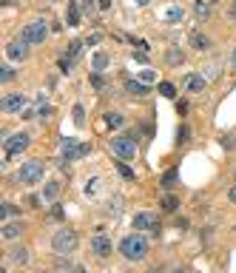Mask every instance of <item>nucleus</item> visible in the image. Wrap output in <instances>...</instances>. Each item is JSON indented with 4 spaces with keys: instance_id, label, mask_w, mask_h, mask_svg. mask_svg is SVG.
I'll return each mask as SVG.
<instances>
[{
    "instance_id": "f257e3e1",
    "label": "nucleus",
    "mask_w": 236,
    "mask_h": 273,
    "mask_svg": "<svg viewBox=\"0 0 236 273\" xmlns=\"http://www.w3.org/2000/svg\"><path fill=\"white\" fill-rule=\"evenodd\" d=\"M120 253L122 259H128V262H140V259L148 256V239L143 233H131L120 242Z\"/></svg>"
},
{
    "instance_id": "f03ea898",
    "label": "nucleus",
    "mask_w": 236,
    "mask_h": 273,
    "mask_svg": "<svg viewBox=\"0 0 236 273\" xmlns=\"http://www.w3.org/2000/svg\"><path fill=\"white\" fill-rule=\"evenodd\" d=\"M77 233H74L72 228H60L54 236H51V251L60 253V256H69V253L77 251Z\"/></svg>"
},
{
    "instance_id": "7ed1b4c3",
    "label": "nucleus",
    "mask_w": 236,
    "mask_h": 273,
    "mask_svg": "<svg viewBox=\"0 0 236 273\" xmlns=\"http://www.w3.org/2000/svg\"><path fill=\"white\" fill-rule=\"evenodd\" d=\"M43 162L40 159H29V162H23V168L17 171V182H23V185H37V182L43 180Z\"/></svg>"
},
{
    "instance_id": "20e7f679",
    "label": "nucleus",
    "mask_w": 236,
    "mask_h": 273,
    "mask_svg": "<svg viewBox=\"0 0 236 273\" xmlns=\"http://www.w3.org/2000/svg\"><path fill=\"white\" fill-rule=\"evenodd\" d=\"M46 37H49V23H46V20H35V23H29V26L20 31V40H23L26 46L43 43Z\"/></svg>"
},
{
    "instance_id": "39448f33",
    "label": "nucleus",
    "mask_w": 236,
    "mask_h": 273,
    "mask_svg": "<svg viewBox=\"0 0 236 273\" xmlns=\"http://www.w3.org/2000/svg\"><path fill=\"white\" fill-rule=\"evenodd\" d=\"M111 151H114V157H120L122 162L134 159V157H137V143H134V136H111Z\"/></svg>"
},
{
    "instance_id": "423d86ee",
    "label": "nucleus",
    "mask_w": 236,
    "mask_h": 273,
    "mask_svg": "<svg viewBox=\"0 0 236 273\" xmlns=\"http://www.w3.org/2000/svg\"><path fill=\"white\" fill-rule=\"evenodd\" d=\"M86 154H91V145L88 143H74L72 136H65L63 140V159L74 162V159H83Z\"/></svg>"
},
{
    "instance_id": "0eeeda50",
    "label": "nucleus",
    "mask_w": 236,
    "mask_h": 273,
    "mask_svg": "<svg viewBox=\"0 0 236 273\" xmlns=\"http://www.w3.org/2000/svg\"><path fill=\"white\" fill-rule=\"evenodd\" d=\"M31 143V136L26 134V131H17V134H9L6 136V157H15V154L26 151Z\"/></svg>"
},
{
    "instance_id": "6e6552de",
    "label": "nucleus",
    "mask_w": 236,
    "mask_h": 273,
    "mask_svg": "<svg viewBox=\"0 0 236 273\" xmlns=\"http://www.w3.org/2000/svg\"><path fill=\"white\" fill-rule=\"evenodd\" d=\"M26 94H6L3 100H0V108L6 111V114H20L23 108H26Z\"/></svg>"
},
{
    "instance_id": "1a4fd4ad",
    "label": "nucleus",
    "mask_w": 236,
    "mask_h": 273,
    "mask_svg": "<svg viewBox=\"0 0 236 273\" xmlns=\"http://www.w3.org/2000/svg\"><path fill=\"white\" fill-rule=\"evenodd\" d=\"M111 251H114V245H111V239H108V236H103V233H100V236L91 239V253L97 259H108V256H111Z\"/></svg>"
},
{
    "instance_id": "9d476101",
    "label": "nucleus",
    "mask_w": 236,
    "mask_h": 273,
    "mask_svg": "<svg viewBox=\"0 0 236 273\" xmlns=\"http://www.w3.org/2000/svg\"><path fill=\"white\" fill-rule=\"evenodd\" d=\"M134 228L137 230H159V219L154 214H137L134 216Z\"/></svg>"
},
{
    "instance_id": "9b49d317",
    "label": "nucleus",
    "mask_w": 236,
    "mask_h": 273,
    "mask_svg": "<svg viewBox=\"0 0 236 273\" xmlns=\"http://www.w3.org/2000/svg\"><path fill=\"white\" fill-rule=\"evenodd\" d=\"M182 88L191 94L205 91V77H202V74H185V77H182Z\"/></svg>"
},
{
    "instance_id": "f8f14e48",
    "label": "nucleus",
    "mask_w": 236,
    "mask_h": 273,
    "mask_svg": "<svg viewBox=\"0 0 236 273\" xmlns=\"http://www.w3.org/2000/svg\"><path fill=\"white\" fill-rule=\"evenodd\" d=\"M6 54L12 60H26V57H29V46L23 43V40H15V43L6 46Z\"/></svg>"
},
{
    "instance_id": "ddd939ff",
    "label": "nucleus",
    "mask_w": 236,
    "mask_h": 273,
    "mask_svg": "<svg viewBox=\"0 0 236 273\" xmlns=\"http://www.w3.org/2000/svg\"><path fill=\"white\" fill-rule=\"evenodd\" d=\"M23 230H26V222H3L0 233H3V239H17Z\"/></svg>"
},
{
    "instance_id": "4468645a",
    "label": "nucleus",
    "mask_w": 236,
    "mask_h": 273,
    "mask_svg": "<svg viewBox=\"0 0 236 273\" xmlns=\"http://www.w3.org/2000/svg\"><path fill=\"white\" fill-rule=\"evenodd\" d=\"M193 15H196V20H208V17H211V3H208V0H196V3H193Z\"/></svg>"
},
{
    "instance_id": "2eb2a0df",
    "label": "nucleus",
    "mask_w": 236,
    "mask_h": 273,
    "mask_svg": "<svg viewBox=\"0 0 236 273\" xmlns=\"http://www.w3.org/2000/svg\"><path fill=\"white\" fill-rule=\"evenodd\" d=\"M191 46L196 51H205V49H211V37H205L202 31H193V35H191Z\"/></svg>"
},
{
    "instance_id": "dca6fc26",
    "label": "nucleus",
    "mask_w": 236,
    "mask_h": 273,
    "mask_svg": "<svg viewBox=\"0 0 236 273\" xmlns=\"http://www.w3.org/2000/svg\"><path fill=\"white\" fill-rule=\"evenodd\" d=\"M57 196H60V182H54V180L46 182V188H43V199H46V202H54Z\"/></svg>"
},
{
    "instance_id": "f3484780",
    "label": "nucleus",
    "mask_w": 236,
    "mask_h": 273,
    "mask_svg": "<svg viewBox=\"0 0 236 273\" xmlns=\"http://www.w3.org/2000/svg\"><path fill=\"white\" fill-rule=\"evenodd\" d=\"M125 88H128L134 97H145V94H148V86H145V83H140V80H128V83H125Z\"/></svg>"
},
{
    "instance_id": "a211bd4d",
    "label": "nucleus",
    "mask_w": 236,
    "mask_h": 273,
    "mask_svg": "<svg viewBox=\"0 0 236 273\" xmlns=\"http://www.w3.org/2000/svg\"><path fill=\"white\" fill-rule=\"evenodd\" d=\"M106 65H108V54L106 51H97V54L91 57V69L94 72H106Z\"/></svg>"
},
{
    "instance_id": "6ab92c4d",
    "label": "nucleus",
    "mask_w": 236,
    "mask_h": 273,
    "mask_svg": "<svg viewBox=\"0 0 236 273\" xmlns=\"http://www.w3.org/2000/svg\"><path fill=\"white\" fill-rule=\"evenodd\" d=\"M83 46H86L83 40H72V43H69V51H65V57H69V60L74 63V60H77L80 54H83Z\"/></svg>"
},
{
    "instance_id": "aec40b11",
    "label": "nucleus",
    "mask_w": 236,
    "mask_h": 273,
    "mask_svg": "<svg viewBox=\"0 0 236 273\" xmlns=\"http://www.w3.org/2000/svg\"><path fill=\"white\" fill-rule=\"evenodd\" d=\"M65 23H69V26H80V6H77V3H69V12H65Z\"/></svg>"
},
{
    "instance_id": "412c9836",
    "label": "nucleus",
    "mask_w": 236,
    "mask_h": 273,
    "mask_svg": "<svg viewBox=\"0 0 236 273\" xmlns=\"http://www.w3.org/2000/svg\"><path fill=\"white\" fill-rule=\"evenodd\" d=\"M9 259H12L15 265H26V262H29V251H26V248H15Z\"/></svg>"
},
{
    "instance_id": "4be33fe9",
    "label": "nucleus",
    "mask_w": 236,
    "mask_h": 273,
    "mask_svg": "<svg viewBox=\"0 0 236 273\" xmlns=\"http://www.w3.org/2000/svg\"><path fill=\"white\" fill-rule=\"evenodd\" d=\"M182 17H185V12H182L179 6H174V9H168V12H165V23H171V26H174V23H179Z\"/></svg>"
},
{
    "instance_id": "5701e85b",
    "label": "nucleus",
    "mask_w": 236,
    "mask_h": 273,
    "mask_svg": "<svg viewBox=\"0 0 236 273\" xmlns=\"http://www.w3.org/2000/svg\"><path fill=\"white\" fill-rule=\"evenodd\" d=\"M159 205H162V211L174 214V211L179 208V199H177V196H162V202H159Z\"/></svg>"
},
{
    "instance_id": "b1692460",
    "label": "nucleus",
    "mask_w": 236,
    "mask_h": 273,
    "mask_svg": "<svg viewBox=\"0 0 236 273\" xmlns=\"http://www.w3.org/2000/svg\"><path fill=\"white\" fill-rule=\"evenodd\" d=\"M106 125H108V128H120V125H122V114L108 111V114H106Z\"/></svg>"
},
{
    "instance_id": "393cba45",
    "label": "nucleus",
    "mask_w": 236,
    "mask_h": 273,
    "mask_svg": "<svg viewBox=\"0 0 236 273\" xmlns=\"http://www.w3.org/2000/svg\"><path fill=\"white\" fill-rule=\"evenodd\" d=\"M74 125H77V128H83V125H86V111H83V106H74Z\"/></svg>"
},
{
    "instance_id": "a878e982",
    "label": "nucleus",
    "mask_w": 236,
    "mask_h": 273,
    "mask_svg": "<svg viewBox=\"0 0 236 273\" xmlns=\"http://www.w3.org/2000/svg\"><path fill=\"white\" fill-rule=\"evenodd\" d=\"M159 94L168 97V100H174V97H177V88H174V83H159Z\"/></svg>"
},
{
    "instance_id": "bb28decb",
    "label": "nucleus",
    "mask_w": 236,
    "mask_h": 273,
    "mask_svg": "<svg viewBox=\"0 0 236 273\" xmlns=\"http://www.w3.org/2000/svg\"><path fill=\"white\" fill-rule=\"evenodd\" d=\"M12 80H15V69H12V65H3V72H0V83L6 86V83H12Z\"/></svg>"
},
{
    "instance_id": "cd10ccee",
    "label": "nucleus",
    "mask_w": 236,
    "mask_h": 273,
    "mask_svg": "<svg viewBox=\"0 0 236 273\" xmlns=\"http://www.w3.org/2000/svg\"><path fill=\"white\" fill-rule=\"evenodd\" d=\"M174 185H177V171L171 168V171L162 177V188H174Z\"/></svg>"
},
{
    "instance_id": "c85d7f7f",
    "label": "nucleus",
    "mask_w": 236,
    "mask_h": 273,
    "mask_svg": "<svg viewBox=\"0 0 236 273\" xmlns=\"http://www.w3.org/2000/svg\"><path fill=\"white\" fill-rule=\"evenodd\" d=\"M15 205H12V202H3V211H0V219H3V222H9V216L15 214Z\"/></svg>"
},
{
    "instance_id": "c756f323",
    "label": "nucleus",
    "mask_w": 236,
    "mask_h": 273,
    "mask_svg": "<svg viewBox=\"0 0 236 273\" xmlns=\"http://www.w3.org/2000/svg\"><path fill=\"white\" fill-rule=\"evenodd\" d=\"M117 171H120L122 177H125V180H134V171H131V168L125 165V162H122V159H117Z\"/></svg>"
},
{
    "instance_id": "7c9ffc66",
    "label": "nucleus",
    "mask_w": 236,
    "mask_h": 273,
    "mask_svg": "<svg viewBox=\"0 0 236 273\" xmlns=\"http://www.w3.org/2000/svg\"><path fill=\"white\" fill-rule=\"evenodd\" d=\"M51 114H54V106H49V103H43V106L37 108V117H43V120H49Z\"/></svg>"
},
{
    "instance_id": "2f4dec72",
    "label": "nucleus",
    "mask_w": 236,
    "mask_h": 273,
    "mask_svg": "<svg viewBox=\"0 0 236 273\" xmlns=\"http://www.w3.org/2000/svg\"><path fill=\"white\" fill-rule=\"evenodd\" d=\"M91 86H94V88H106V80H103L100 72H94V74H91Z\"/></svg>"
},
{
    "instance_id": "473e14b6",
    "label": "nucleus",
    "mask_w": 236,
    "mask_h": 273,
    "mask_svg": "<svg viewBox=\"0 0 236 273\" xmlns=\"http://www.w3.org/2000/svg\"><path fill=\"white\" fill-rule=\"evenodd\" d=\"M97 188H100V180L94 177V180H88V185H86V194H88V196H94V194H97Z\"/></svg>"
},
{
    "instance_id": "72a5a7b5",
    "label": "nucleus",
    "mask_w": 236,
    "mask_h": 273,
    "mask_svg": "<svg viewBox=\"0 0 236 273\" xmlns=\"http://www.w3.org/2000/svg\"><path fill=\"white\" fill-rule=\"evenodd\" d=\"M188 136H191V131H188L185 125H182V128L177 131V143H179V145H182V143H188Z\"/></svg>"
},
{
    "instance_id": "f704fd0d",
    "label": "nucleus",
    "mask_w": 236,
    "mask_h": 273,
    "mask_svg": "<svg viewBox=\"0 0 236 273\" xmlns=\"http://www.w3.org/2000/svg\"><path fill=\"white\" fill-rule=\"evenodd\" d=\"M100 40H103V35H100V31H94V35H91V37H88L86 43H88V46H91V43H100Z\"/></svg>"
},
{
    "instance_id": "c9c22d12",
    "label": "nucleus",
    "mask_w": 236,
    "mask_h": 273,
    "mask_svg": "<svg viewBox=\"0 0 236 273\" xmlns=\"http://www.w3.org/2000/svg\"><path fill=\"white\" fill-rule=\"evenodd\" d=\"M111 211H114V214H117V211H122V199H111Z\"/></svg>"
},
{
    "instance_id": "e433bc0d",
    "label": "nucleus",
    "mask_w": 236,
    "mask_h": 273,
    "mask_svg": "<svg viewBox=\"0 0 236 273\" xmlns=\"http://www.w3.org/2000/svg\"><path fill=\"white\" fill-rule=\"evenodd\" d=\"M177 108H179V114H185V111H188V103H185V100H179Z\"/></svg>"
},
{
    "instance_id": "4c0bfd02",
    "label": "nucleus",
    "mask_w": 236,
    "mask_h": 273,
    "mask_svg": "<svg viewBox=\"0 0 236 273\" xmlns=\"http://www.w3.org/2000/svg\"><path fill=\"white\" fill-rule=\"evenodd\" d=\"M154 80V72H143V83H151Z\"/></svg>"
},
{
    "instance_id": "58836bf2",
    "label": "nucleus",
    "mask_w": 236,
    "mask_h": 273,
    "mask_svg": "<svg viewBox=\"0 0 236 273\" xmlns=\"http://www.w3.org/2000/svg\"><path fill=\"white\" fill-rule=\"evenodd\" d=\"M228 199H230V202H233V205H236V185H233V188H230V191H228Z\"/></svg>"
},
{
    "instance_id": "ea45409f",
    "label": "nucleus",
    "mask_w": 236,
    "mask_h": 273,
    "mask_svg": "<svg viewBox=\"0 0 236 273\" xmlns=\"http://www.w3.org/2000/svg\"><path fill=\"white\" fill-rule=\"evenodd\" d=\"M134 3H137V6H148L151 0H134Z\"/></svg>"
},
{
    "instance_id": "a19ab883",
    "label": "nucleus",
    "mask_w": 236,
    "mask_h": 273,
    "mask_svg": "<svg viewBox=\"0 0 236 273\" xmlns=\"http://www.w3.org/2000/svg\"><path fill=\"white\" fill-rule=\"evenodd\" d=\"M230 63H233V69H236V49H233V54H230Z\"/></svg>"
},
{
    "instance_id": "79ce46f5",
    "label": "nucleus",
    "mask_w": 236,
    "mask_h": 273,
    "mask_svg": "<svg viewBox=\"0 0 236 273\" xmlns=\"http://www.w3.org/2000/svg\"><path fill=\"white\" fill-rule=\"evenodd\" d=\"M230 17H236V3H233V9H230Z\"/></svg>"
}]
</instances>
